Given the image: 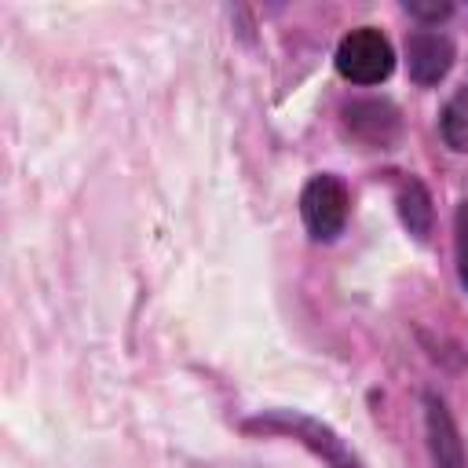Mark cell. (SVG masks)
<instances>
[{"instance_id":"6da1fadb","label":"cell","mask_w":468,"mask_h":468,"mask_svg":"<svg viewBox=\"0 0 468 468\" xmlns=\"http://www.w3.org/2000/svg\"><path fill=\"white\" fill-rule=\"evenodd\" d=\"M391 66V44L377 29H351L336 48V69L355 84H380Z\"/></svg>"},{"instance_id":"7a4b0ae2","label":"cell","mask_w":468,"mask_h":468,"mask_svg":"<svg viewBox=\"0 0 468 468\" xmlns=\"http://www.w3.org/2000/svg\"><path fill=\"white\" fill-rule=\"evenodd\" d=\"M303 223L314 238L329 241L344 230V219H347V190L340 179L333 176H314L307 186H303Z\"/></svg>"},{"instance_id":"3957f363","label":"cell","mask_w":468,"mask_h":468,"mask_svg":"<svg viewBox=\"0 0 468 468\" xmlns=\"http://www.w3.org/2000/svg\"><path fill=\"white\" fill-rule=\"evenodd\" d=\"M260 428H282V431H289L292 439H300V442H307L314 453H322L333 468H362V464L344 450V442H340L325 424H318V420H311V417L278 413V417H271V420H260Z\"/></svg>"},{"instance_id":"277c9868","label":"cell","mask_w":468,"mask_h":468,"mask_svg":"<svg viewBox=\"0 0 468 468\" xmlns=\"http://www.w3.org/2000/svg\"><path fill=\"white\" fill-rule=\"evenodd\" d=\"M406 62L417 84H439L453 62V44L435 29H417L406 40Z\"/></svg>"},{"instance_id":"5b68a950","label":"cell","mask_w":468,"mask_h":468,"mask_svg":"<svg viewBox=\"0 0 468 468\" xmlns=\"http://www.w3.org/2000/svg\"><path fill=\"white\" fill-rule=\"evenodd\" d=\"M424 420H428V446H431L435 468H468L464 446H461V435H457V424H453L450 410L435 395L424 399Z\"/></svg>"},{"instance_id":"8992f818","label":"cell","mask_w":468,"mask_h":468,"mask_svg":"<svg viewBox=\"0 0 468 468\" xmlns=\"http://www.w3.org/2000/svg\"><path fill=\"white\" fill-rule=\"evenodd\" d=\"M344 121H347V128H351L358 139H366V143H373V146L391 143V135L399 132V113H395L388 102H377V99L351 102V106L344 110Z\"/></svg>"},{"instance_id":"52a82bcc","label":"cell","mask_w":468,"mask_h":468,"mask_svg":"<svg viewBox=\"0 0 468 468\" xmlns=\"http://www.w3.org/2000/svg\"><path fill=\"white\" fill-rule=\"evenodd\" d=\"M399 205H402V219H406L410 234L424 238L428 227H431V201H428V190H424L417 179H406L402 190H399Z\"/></svg>"},{"instance_id":"ba28073f","label":"cell","mask_w":468,"mask_h":468,"mask_svg":"<svg viewBox=\"0 0 468 468\" xmlns=\"http://www.w3.org/2000/svg\"><path fill=\"white\" fill-rule=\"evenodd\" d=\"M442 135L453 150H464L468 154V88L457 91L446 110H442Z\"/></svg>"},{"instance_id":"9c48e42d","label":"cell","mask_w":468,"mask_h":468,"mask_svg":"<svg viewBox=\"0 0 468 468\" xmlns=\"http://www.w3.org/2000/svg\"><path fill=\"white\" fill-rule=\"evenodd\" d=\"M457 271L468 289V201L457 208Z\"/></svg>"},{"instance_id":"30bf717a","label":"cell","mask_w":468,"mask_h":468,"mask_svg":"<svg viewBox=\"0 0 468 468\" xmlns=\"http://www.w3.org/2000/svg\"><path fill=\"white\" fill-rule=\"evenodd\" d=\"M406 11L417 18H442L450 15V4H420V0H406Z\"/></svg>"}]
</instances>
